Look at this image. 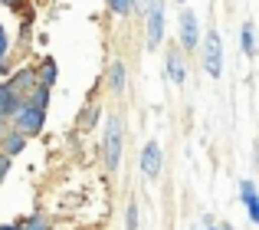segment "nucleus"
I'll use <instances>...</instances> for the list:
<instances>
[{"instance_id": "1", "label": "nucleus", "mask_w": 259, "mask_h": 230, "mask_svg": "<svg viewBox=\"0 0 259 230\" xmlns=\"http://www.w3.org/2000/svg\"><path fill=\"white\" fill-rule=\"evenodd\" d=\"M102 155H105L108 171H115L118 161H121V119H118V115H108L105 138H102Z\"/></svg>"}, {"instance_id": "2", "label": "nucleus", "mask_w": 259, "mask_h": 230, "mask_svg": "<svg viewBox=\"0 0 259 230\" xmlns=\"http://www.w3.org/2000/svg\"><path fill=\"white\" fill-rule=\"evenodd\" d=\"M203 69L213 79H220L223 72V43L217 30H207V36H203Z\"/></svg>"}, {"instance_id": "3", "label": "nucleus", "mask_w": 259, "mask_h": 230, "mask_svg": "<svg viewBox=\"0 0 259 230\" xmlns=\"http://www.w3.org/2000/svg\"><path fill=\"white\" fill-rule=\"evenodd\" d=\"M13 122H17V132H23V135H36V132H43L46 109H39V105L26 102L23 109H20L17 115H13Z\"/></svg>"}, {"instance_id": "4", "label": "nucleus", "mask_w": 259, "mask_h": 230, "mask_svg": "<svg viewBox=\"0 0 259 230\" xmlns=\"http://www.w3.org/2000/svg\"><path fill=\"white\" fill-rule=\"evenodd\" d=\"M26 102H30V99L20 96V89L10 83V79H7V83H0V115H4V119H13V115L23 109Z\"/></svg>"}, {"instance_id": "5", "label": "nucleus", "mask_w": 259, "mask_h": 230, "mask_svg": "<svg viewBox=\"0 0 259 230\" xmlns=\"http://www.w3.org/2000/svg\"><path fill=\"white\" fill-rule=\"evenodd\" d=\"M161 40H164V0H158L148 13V50H158Z\"/></svg>"}, {"instance_id": "6", "label": "nucleus", "mask_w": 259, "mask_h": 230, "mask_svg": "<svg viewBox=\"0 0 259 230\" xmlns=\"http://www.w3.org/2000/svg\"><path fill=\"white\" fill-rule=\"evenodd\" d=\"M197 40H200V26H197V17L190 7H184L181 10V46L184 50H194Z\"/></svg>"}, {"instance_id": "7", "label": "nucleus", "mask_w": 259, "mask_h": 230, "mask_svg": "<svg viewBox=\"0 0 259 230\" xmlns=\"http://www.w3.org/2000/svg\"><path fill=\"white\" fill-rule=\"evenodd\" d=\"M141 171L145 178H161V145L158 141H148L145 151H141Z\"/></svg>"}, {"instance_id": "8", "label": "nucleus", "mask_w": 259, "mask_h": 230, "mask_svg": "<svg viewBox=\"0 0 259 230\" xmlns=\"http://www.w3.org/2000/svg\"><path fill=\"white\" fill-rule=\"evenodd\" d=\"M240 198H243V204H246V211H249V220L259 224V194H256L253 181H243L240 184Z\"/></svg>"}, {"instance_id": "9", "label": "nucleus", "mask_w": 259, "mask_h": 230, "mask_svg": "<svg viewBox=\"0 0 259 230\" xmlns=\"http://www.w3.org/2000/svg\"><path fill=\"white\" fill-rule=\"evenodd\" d=\"M167 72H171V83L174 86H184L187 69H184V53L181 50H171V53H167Z\"/></svg>"}, {"instance_id": "10", "label": "nucleus", "mask_w": 259, "mask_h": 230, "mask_svg": "<svg viewBox=\"0 0 259 230\" xmlns=\"http://www.w3.org/2000/svg\"><path fill=\"white\" fill-rule=\"evenodd\" d=\"M36 76H39V86H56V76H59V69H56V59H43L39 63V69H36Z\"/></svg>"}, {"instance_id": "11", "label": "nucleus", "mask_w": 259, "mask_h": 230, "mask_svg": "<svg viewBox=\"0 0 259 230\" xmlns=\"http://www.w3.org/2000/svg\"><path fill=\"white\" fill-rule=\"evenodd\" d=\"M23 145H26V135L23 132H7L4 135V155H10V158L23 151Z\"/></svg>"}, {"instance_id": "12", "label": "nucleus", "mask_w": 259, "mask_h": 230, "mask_svg": "<svg viewBox=\"0 0 259 230\" xmlns=\"http://www.w3.org/2000/svg\"><path fill=\"white\" fill-rule=\"evenodd\" d=\"M108 86H112V92H125V63L115 59L108 66Z\"/></svg>"}, {"instance_id": "13", "label": "nucleus", "mask_w": 259, "mask_h": 230, "mask_svg": "<svg viewBox=\"0 0 259 230\" xmlns=\"http://www.w3.org/2000/svg\"><path fill=\"white\" fill-rule=\"evenodd\" d=\"M240 36H243V53H246V56H253V53H256V36H253V23H243Z\"/></svg>"}, {"instance_id": "14", "label": "nucleus", "mask_w": 259, "mask_h": 230, "mask_svg": "<svg viewBox=\"0 0 259 230\" xmlns=\"http://www.w3.org/2000/svg\"><path fill=\"white\" fill-rule=\"evenodd\" d=\"M108 10L118 13V17H128L135 10V0H108Z\"/></svg>"}, {"instance_id": "15", "label": "nucleus", "mask_w": 259, "mask_h": 230, "mask_svg": "<svg viewBox=\"0 0 259 230\" xmlns=\"http://www.w3.org/2000/svg\"><path fill=\"white\" fill-rule=\"evenodd\" d=\"M30 102L39 105V109H46V105H50V86H36V92L30 96Z\"/></svg>"}, {"instance_id": "16", "label": "nucleus", "mask_w": 259, "mask_h": 230, "mask_svg": "<svg viewBox=\"0 0 259 230\" xmlns=\"http://www.w3.org/2000/svg\"><path fill=\"white\" fill-rule=\"evenodd\" d=\"M7 50H10V40H7V30L0 26V69H4V63H7Z\"/></svg>"}, {"instance_id": "17", "label": "nucleus", "mask_w": 259, "mask_h": 230, "mask_svg": "<svg viewBox=\"0 0 259 230\" xmlns=\"http://www.w3.org/2000/svg\"><path fill=\"white\" fill-rule=\"evenodd\" d=\"M158 0H135V13H151V7Z\"/></svg>"}, {"instance_id": "18", "label": "nucleus", "mask_w": 259, "mask_h": 230, "mask_svg": "<svg viewBox=\"0 0 259 230\" xmlns=\"http://www.w3.org/2000/svg\"><path fill=\"white\" fill-rule=\"evenodd\" d=\"M128 230H138V204L128 207Z\"/></svg>"}, {"instance_id": "19", "label": "nucleus", "mask_w": 259, "mask_h": 230, "mask_svg": "<svg viewBox=\"0 0 259 230\" xmlns=\"http://www.w3.org/2000/svg\"><path fill=\"white\" fill-rule=\"evenodd\" d=\"M20 230H46V224H43V217H30Z\"/></svg>"}, {"instance_id": "20", "label": "nucleus", "mask_w": 259, "mask_h": 230, "mask_svg": "<svg viewBox=\"0 0 259 230\" xmlns=\"http://www.w3.org/2000/svg\"><path fill=\"white\" fill-rule=\"evenodd\" d=\"M7 171H10V155H0V181H4Z\"/></svg>"}, {"instance_id": "21", "label": "nucleus", "mask_w": 259, "mask_h": 230, "mask_svg": "<svg viewBox=\"0 0 259 230\" xmlns=\"http://www.w3.org/2000/svg\"><path fill=\"white\" fill-rule=\"evenodd\" d=\"M95 119H99V105H92V109H89V119H85V128H89V125H92V122H95Z\"/></svg>"}, {"instance_id": "22", "label": "nucleus", "mask_w": 259, "mask_h": 230, "mask_svg": "<svg viewBox=\"0 0 259 230\" xmlns=\"http://www.w3.org/2000/svg\"><path fill=\"white\" fill-rule=\"evenodd\" d=\"M4 135H7V128H4V115H0V141H4Z\"/></svg>"}, {"instance_id": "23", "label": "nucleus", "mask_w": 259, "mask_h": 230, "mask_svg": "<svg viewBox=\"0 0 259 230\" xmlns=\"http://www.w3.org/2000/svg\"><path fill=\"white\" fill-rule=\"evenodd\" d=\"M4 4H7V7H17V4H20V0H4Z\"/></svg>"}, {"instance_id": "24", "label": "nucleus", "mask_w": 259, "mask_h": 230, "mask_svg": "<svg viewBox=\"0 0 259 230\" xmlns=\"http://www.w3.org/2000/svg\"><path fill=\"white\" fill-rule=\"evenodd\" d=\"M0 230H20V227H13V224H7V227H0Z\"/></svg>"}, {"instance_id": "25", "label": "nucleus", "mask_w": 259, "mask_h": 230, "mask_svg": "<svg viewBox=\"0 0 259 230\" xmlns=\"http://www.w3.org/2000/svg\"><path fill=\"white\" fill-rule=\"evenodd\" d=\"M207 230H217V227H207Z\"/></svg>"}]
</instances>
